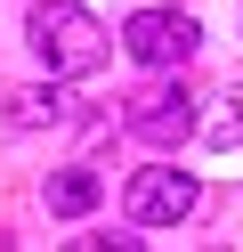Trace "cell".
I'll list each match as a JSON object with an SVG mask.
<instances>
[{
	"label": "cell",
	"mask_w": 243,
	"mask_h": 252,
	"mask_svg": "<svg viewBox=\"0 0 243 252\" xmlns=\"http://www.w3.org/2000/svg\"><path fill=\"white\" fill-rule=\"evenodd\" d=\"M25 41H32V57H41L49 73H97L106 49H113L106 25H97L81 0H41V8L25 17Z\"/></svg>",
	"instance_id": "obj_1"
},
{
	"label": "cell",
	"mask_w": 243,
	"mask_h": 252,
	"mask_svg": "<svg viewBox=\"0 0 243 252\" xmlns=\"http://www.w3.org/2000/svg\"><path fill=\"white\" fill-rule=\"evenodd\" d=\"M122 49L138 57L146 73H178L194 49H203V25H194L187 8H138V17L122 25Z\"/></svg>",
	"instance_id": "obj_2"
},
{
	"label": "cell",
	"mask_w": 243,
	"mask_h": 252,
	"mask_svg": "<svg viewBox=\"0 0 243 252\" xmlns=\"http://www.w3.org/2000/svg\"><path fill=\"white\" fill-rule=\"evenodd\" d=\"M194 203H203L194 171H170V163H154V171H138V179H130L122 212H130V228H178Z\"/></svg>",
	"instance_id": "obj_3"
},
{
	"label": "cell",
	"mask_w": 243,
	"mask_h": 252,
	"mask_svg": "<svg viewBox=\"0 0 243 252\" xmlns=\"http://www.w3.org/2000/svg\"><path fill=\"white\" fill-rule=\"evenodd\" d=\"M122 130L170 155L178 138H194V90H187V82H154V90H138V98H130V114H122Z\"/></svg>",
	"instance_id": "obj_4"
},
{
	"label": "cell",
	"mask_w": 243,
	"mask_h": 252,
	"mask_svg": "<svg viewBox=\"0 0 243 252\" xmlns=\"http://www.w3.org/2000/svg\"><path fill=\"white\" fill-rule=\"evenodd\" d=\"M0 122H8V130H65V122H73V98H65L57 82H25V90H8V106H0Z\"/></svg>",
	"instance_id": "obj_5"
},
{
	"label": "cell",
	"mask_w": 243,
	"mask_h": 252,
	"mask_svg": "<svg viewBox=\"0 0 243 252\" xmlns=\"http://www.w3.org/2000/svg\"><path fill=\"white\" fill-rule=\"evenodd\" d=\"M49 212L57 220H81V212H97V203H106V179H97L89 163H65V171H49Z\"/></svg>",
	"instance_id": "obj_6"
},
{
	"label": "cell",
	"mask_w": 243,
	"mask_h": 252,
	"mask_svg": "<svg viewBox=\"0 0 243 252\" xmlns=\"http://www.w3.org/2000/svg\"><path fill=\"white\" fill-rule=\"evenodd\" d=\"M194 138H203L211 155H235V147H243V82H235V90H219V114L194 122Z\"/></svg>",
	"instance_id": "obj_7"
}]
</instances>
